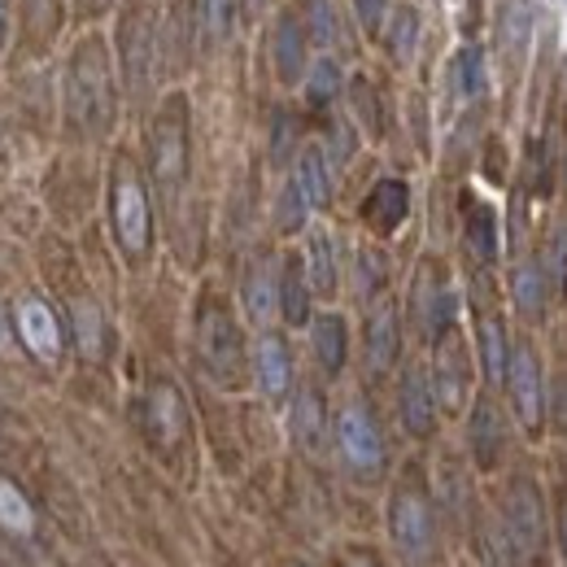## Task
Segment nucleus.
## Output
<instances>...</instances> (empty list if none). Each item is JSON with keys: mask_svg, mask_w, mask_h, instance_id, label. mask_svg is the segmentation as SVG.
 <instances>
[{"mask_svg": "<svg viewBox=\"0 0 567 567\" xmlns=\"http://www.w3.org/2000/svg\"><path fill=\"white\" fill-rule=\"evenodd\" d=\"M564 555H567V511H564Z\"/></svg>", "mask_w": 567, "mask_h": 567, "instance_id": "obj_47", "label": "nucleus"}, {"mask_svg": "<svg viewBox=\"0 0 567 567\" xmlns=\"http://www.w3.org/2000/svg\"><path fill=\"white\" fill-rule=\"evenodd\" d=\"M420 9L411 4V0H398L393 9H389V18H384V31H380V44H384V53L393 58V62H411L415 58V49H420Z\"/></svg>", "mask_w": 567, "mask_h": 567, "instance_id": "obj_25", "label": "nucleus"}, {"mask_svg": "<svg viewBox=\"0 0 567 567\" xmlns=\"http://www.w3.org/2000/svg\"><path fill=\"white\" fill-rule=\"evenodd\" d=\"M502 528H506V546L533 564L546 546V506H542V494L533 481H519L511 485V494L502 502Z\"/></svg>", "mask_w": 567, "mask_h": 567, "instance_id": "obj_6", "label": "nucleus"}, {"mask_svg": "<svg viewBox=\"0 0 567 567\" xmlns=\"http://www.w3.org/2000/svg\"><path fill=\"white\" fill-rule=\"evenodd\" d=\"M402 354V328H398V306L380 301L367 319V362L371 371H389Z\"/></svg>", "mask_w": 567, "mask_h": 567, "instance_id": "obj_18", "label": "nucleus"}, {"mask_svg": "<svg viewBox=\"0 0 567 567\" xmlns=\"http://www.w3.org/2000/svg\"><path fill=\"white\" fill-rule=\"evenodd\" d=\"M292 179L301 184V193L310 197L315 210H323L332 202V157L323 144H306L297 148V162H292Z\"/></svg>", "mask_w": 567, "mask_h": 567, "instance_id": "obj_22", "label": "nucleus"}, {"mask_svg": "<svg viewBox=\"0 0 567 567\" xmlns=\"http://www.w3.org/2000/svg\"><path fill=\"white\" fill-rule=\"evenodd\" d=\"M262 4H267V0H245V13H249V18H254V13H258V9H262Z\"/></svg>", "mask_w": 567, "mask_h": 567, "instance_id": "obj_45", "label": "nucleus"}, {"mask_svg": "<svg viewBox=\"0 0 567 567\" xmlns=\"http://www.w3.org/2000/svg\"><path fill=\"white\" fill-rule=\"evenodd\" d=\"M62 96H66V118L83 136H105L118 114V79L105 35L87 31L66 58L62 74Z\"/></svg>", "mask_w": 567, "mask_h": 567, "instance_id": "obj_1", "label": "nucleus"}, {"mask_svg": "<svg viewBox=\"0 0 567 567\" xmlns=\"http://www.w3.org/2000/svg\"><path fill=\"white\" fill-rule=\"evenodd\" d=\"M13 319H18L22 346L40 358V362H58V358H62V323H58V315H53L44 301L27 297V301L13 310Z\"/></svg>", "mask_w": 567, "mask_h": 567, "instance_id": "obj_14", "label": "nucleus"}, {"mask_svg": "<svg viewBox=\"0 0 567 567\" xmlns=\"http://www.w3.org/2000/svg\"><path fill=\"white\" fill-rule=\"evenodd\" d=\"M0 524H4L9 533H31V528H35L31 502L18 494L9 481H0Z\"/></svg>", "mask_w": 567, "mask_h": 567, "instance_id": "obj_36", "label": "nucleus"}, {"mask_svg": "<svg viewBox=\"0 0 567 567\" xmlns=\"http://www.w3.org/2000/svg\"><path fill=\"white\" fill-rule=\"evenodd\" d=\"M197 358H202V367L210 371L214 384H223V389L245 384L249 350H245L240 323H236L231 310L218 306V301H206V306L197 310Z\"/></svg>", "mask_w": 567, "mask_h": 567, "instance_id": "obj_4", "label": "nucleus"}, {"mask_svg": "<svg viewBox=\"0 0 567 567\" xmlns=\"http://www.w3.org/2000/svg\"><path fill=\"white\" fill-rule=\"evenodd\" d=\"M301 262H306V276H310L315 297H332L337 292V284H341V258H337V236L332 231H323V227L310 231Z\"/></svg>", "mask_w": 567, "mask_h": 567, "instance_id": "obj_21", "label": "nucleus"}, {"mask_svg": "<svg viewBox=\"0 0 567 567\" xmlns=\"http://www.w3.org/2000/svg\"><path fill=\"white\" fill-rule=\"evenodd\" d=\"M74 337H79V350L87 358L101 354V337H105V328H101V310L92 306V301H79L74 306Z\"/></svg>", "mask_w": 567, "mask_h": 567, "instance_id": "obj_38", "label": "nucleus"}, {"mask_svg": "<svg viewBox=\"0 0 567 567\" xmlns=\"http://www.w3.org/2000/svg\"><path fill=\"white\" fill-rule=\"evenodd\" d=\"M476 341H481V362H485V375H489V380H502V375H506V362H511V337H506V323H502L497 315L481 319Z\"/></svg>", "mask_w": 567, "mask_h": 567, "instance_id": "obj_33", "label": "nucleus"}, {"mask_svg": "<svg viewBox=\"0 0 567 567\" xmlns=\"http://www.w3.org/2000/svg\"><path fill=\"white\" fill-rule=\"evenodd\" d=\"M292 436L301 450L319 454L323 450V436H328V406L319 398V389H301L292 398Z\"/></svg>", "mask_w": 567, "mask_h": 567, "instance_id": "obj_28", "label": "nucleus"}, {"mask_svg": "<svg viewBox=\"0 0 567 567\" xmlns=\"http://www.w3.org/2000/svg\"><path fill=\"white\" fill-rule=\"evenodd\" d=\"M467 441H472V454L481 467H494L502 458V445H506V420L494 406V398H476L472 406V424H467Z\"/></svg>", "mask_w": 567, "mask_h": 567, "instance_id": "obj_19", "label": "nucleus"}, {"mask_svg": "<svg viewBox=\"0 0 567 567\" xmlns=\"http://www.w3.org/2000/svg\"><path fill=\"white\" fill-rule=\"evenodd\" d=\"M406 210H411V188H406L402 179H380V184L367 193V202H362L367 227H375L380 236L398 231V227L406 223Z\"/></svg>", "mask_w": 567, "mask_h": 567, "instance_id": "obj_17", "label": "nucleus"}, {"mask_svg": "<svg viewBox=\"0 0 567 567\" xmlns=\"http://www.w3.org/2000/svg\"><path fill=\"white\" fill-rule=\"evenodd\" d=\"M350 101H354V114L362 118V127H367L371 136H380V127H384V114H380V96H375V83L358 74L354 83H350Z\"/></svg>", "mask_w": 567, "mask_h": 567, "instance_id": "obj_37", "label": "nucleus"}, {"mask_svg": "<svg viewBox=\"0 0 567 567\" xmlns=\"http://www.w3.org/2000/svg\"><path fill=\"white\" fill-rule=\"evenodd\" d=\"M415 315H420V328H424L427 341H441L454 332V315H458V297L445 280V271L427 267L420 284H415Z\"/></svg>", "mask_w": 567, "mask_h": 567, "instance_id": "obj_10", "label": "nucleus"}, {"mask_svg": "<svg viewBox=\"0 0 567 567\" xmlns=\"http://www.w3.org/2000/svg\"><path fill=\"white\" fill-rule=\"evenodd\" d=\"M144 415H148V436L157 445H175L184 436V402H179V393L171 384H153L148 389Z\"/></svg>", "mask_w": 567, "mask_h": 567, "instance_id": "obj_26", "label": "nucleus"}, {"mask_svg": "<svg viewBox=\"0 0 567 567\" xmlns=\"http://www.w3.org/2000/svg\"><path fill=\"white\" fill-rule=\"evenodd\" d=\"M310 214H315L310 197H306V193H301V184L288 175V184H284V193H280V206H276V223H280V231H301Z\"/></svg>", "mask_w": 567, "mask_h": 567, "instance_id": "obj_35", "label": "nucleus"}, {"mask_svg": "<svg viewBox=\"0 0 567 567\" xmlns=\"http://www.w3.org/2000/svg\"><path fill=\"white\" fill-rule=\"evenodd\" d=\"M245 13V0H197V31L206 44H223L236 31V18Z\"/></svg>", "mask_w": 567, "mask_h": 567, "instance_id": "obj_32", "label": "nucleus"}, {"mask_svg": "<svg viewBox=\"0 0 567 567\" xmlns=\"http://www.w3.org/2000/svg\"><path fill=\"white\" fill-rule=\"evenodd\" d=\"M162 27L148 0H132L118 18V71L132 96H148L162 74Z\"/></svg>", "mask_w": 567, "mask_h": 567, "instance_id": "obj_3", "label": "nucleus"}, {"mask_svg": "<svg viewBox=\"0 0 567 567\" xmlns=\"http://www.w3.org/2000/svg\"><path fill=\"white\" fill-rule=\"evenodd\" d=\"M58 9H62L58 0H31V4H27V13H31V18H27V27H31V35H35L40 44H49V40L58 35V27H62Z\"/></svg>", "mask_w": 567, "mask_h": 567, "instance_id": "obj_39", "label": "nucleus"}, {"mask_svg": "<svg viewBox=\"0 0 567 567\" xmlns=\"http://www.w3.org/2000/svg\"><path fill=\"white\" fill-rule=\"evenodd\" d=\"M398 411H402V427H406L411 436H432L436 411H441L436 389H432V371H424V367H406L402 389H398Z\"/></svg>", "mask_w": 567, "mask_h": 567, "instance_id": "obj_12", "label": "nucleus"}, {"mask_svg": "<svg viewBox=\"0 0 567 567\" xmlns=\"http://www.w3.org/2000/svg\"><path fill=\"white\" fill-rule=\"evenodd\" d=\"M310 27L301 18V9H280L276 22H271V35H267V49H271V66L280 74L284 87H297L306 71H310Z\"/></svg>", "mask_w": 567, "mask_h": 567, "instance_id": "obj_8", "label": "nucleus"}, {"mask_svg": "<svg viewBox=\"0 0 567 567\" xmlns=\"http://www.w3.org/2000/svg\"><path fill=\"white\" fill-rule=\"evenodd\" d=\"M350 567H375V564H350Z\"/></svg>", "mask_w": 567, "mask_h": 567, "instance_id": "obj_49", "label": "nucleus"}, {"mask_svg": "<svg viewBox=\"0 0 567 567\" xmlns=\"http://www.w3.org/2000/svg\"><path fill=\"white\" fill-rule=\"evenodd\" d=\"M301 87H306V105L328 110V105L341 96V87H346V74H341V66H337V58H332V53L315 58L310 71H306V79H301Z\"/></svg>", "mask_w": 567, "mask_h": 567, "instance_id": "obj_29", "label": "nucleus"}, {"mask_svg": "<svg viewBox=\"0 0 567 567\" xmlns=\"http://www.w3.org/2000/svg\"><path fill=\"white\" fill-rule=\"evenodd\" d=\"M0 350H9V332H4V319H0Z\"/></svg>", "mask_w": 567, "mask_h": 567, "instance_id": "obj_46", "label": "nucleus"}, {"mask_svg": "<svg viewBox=\"0 0 567 567\" xmlns=\"http://www.w3.org/2000/svg\"><path fill=\"white\" fill-rule=\"evenodd\" d=\"M389 524H393V542L411 555V559H424L432 550V506L420 489H402L393 497V511H389Z\"/></svg>", "mask_w": 567, "mask_h": 567, "instance_id": "obj_11", "label": "nucleus"}, {"mask_svg": "<svg viewBox=\"0 0 567 567\" xmlns=\"http://www.w3.org/2000/svg\"><path fill=\"white\" fill-rule=\"evenodd\" d=\"M310 350H315V362H319L328 375H341V367H346V358H350L346 319H341V315H315V319H310Z\"/></svg>", "mask_w": 567, "mask_h": 567, "instance_id": "obj_23", "label": "nucleus"}, {"mask_svg": "<svg viewBox=\"0 0 567 567\" xmlns=\"http://www.w3.org/2000/svg\"><path fill=\"white\" fill-rule=\"evenodd\" d=\"M550 292H555V276L546 267V258H524L511 276V297L524 315H542L550 306Z\"/></svg>", "mask_w": 567, "mask_h": 567, "instance_id": "obj_24", "label": "nucleus"}, {"mask_svg": "<svg viewBox=\"0 0 567 567\" xmlns=\"http://www.w3.org/2000/svg\"><path fill=\"white\" fill-rule=\"evenodd\" d=\"M292 136H297L292 118H288V114H276V141H271V153H276V162H284V157L292 153Z\"/></svg>", "mask_w": 567, "mask_h": 567, "instance_id": "obj_42", "label": "nucleus"}, {"mask_svg": "<svg viewBox=\"0 0 567 567\" xmlns=\"http://www.w3.org/2000/svg\"><path fill=\"white\" fill-rule=\"evenodd\" d=\"M110 214H114V236L123 245L127 258H141L148 249V197H144V184L136 175L132 162H118L114 166V184H110Z\"/></svg>", "mask_w": 567, "mask_h": 567, "instance_id": "obj_5", "label": "nucleus"}, {"mask_svg": "<svg viewBox=\"0 0 567 567\" xmlns=\"http://www.w3.org/2000/svg\"><path fill=\"white\" fill-rule=\"evenodd\" d=\"M454 87L463 101H481L489 87V66H485V49L481 44H463L454 53Z\"/></svg>", "mask_w": 567, "mask_h": 567, "instance_id": "obj_31", "label": "nucleus"}, {"mask_svg": "<svg viewBox=\"0 0 567 567\" xmlns=\"http://www.w3.org/2000/svg\"><path fill=\"white\" fill-rule=\"evenodd\" d=\"M502 380H506V393H511V406H515L519 424L537 432L542 415H546V375H542V358L528 341L511 346V362H506Z\"/></svg>", "mask_w": 567, "mask_h": 567, "instance_id": "obj_7", "label": "nucleus"}, {"mask_svg": "<svg viewBox=\"0 0 567 567\" xmlns=\"http://www.w3.org/2000/svg\"><path fill=\"white\" fill-rule=\"evenodd\" d=\"M301 18H306L315 44L332 49L341 40V18H337V4L332 0H301Z\"/></svg>", "mask_w": 567, "mask_h": 567, "instance_id": "obj_34", "label": "nucleus"}, {"mask_svg": "<svg viewBox=\"0 0 567 567\" xmlns=\"http://www.w3.org/2000/svg\"><path fill=\"white\" fill-rule=\"evenodd\" d=\"M432 389H436V402L445 411H458L467 402V389H472V367L467 354L454 337H441L436 341V362H432Z\"/></svg>", "mask_w": 567, "mask_h": 567, "instance_id": "obj_13", "label": "nucleus"}, {"mask_svg": "<svg viewBox=\"0 0 567 567\" xmlns=\"http://www.w3.org/2000/svg\"><path fill=\"white\" fill-rule=\"evenodd\" d=\"M467 254L489 267L497 258V218L485 202H467Z\"/></svg>", "mask_w": 567, "mask_h": 567, "instance_id": "obj_30", "label": "nucleus"}, {"mask_svg": "<svg viewBox=\"0 0 567 567\" xmlns=\"http://www.w3.org/2000/svg\"><path fill=\"white\" fill-rule=\"evenodd\" d=\"M148 162H153V179L162 188V197H179V188L188 184V166H193V136H188V96L171 92L148 127Z\"/></svg>", "mask_w": 567, "mask_h": 567, "instance_id": "obj_2", "label": "nucleus"}, {"mask_svg": "<svg viewBox=\"0 0 567 567\" xmlns=\"http://www.w3.org/2000/svg\"><path fill=\"white\" fill-rule=\"evenodd\" d=\"M114 4H118V0H74V13H79V18H105Z\"/></svg>", "mask_w": 567, "mask_h": 567, "instance_id": "obj_43", "label": "nucleus"}, {"mask_svg": "<svg viewBox=\"0 0 567 567\" xmlns=\"http://www.w3.org/2000/svg\"><path fill=\"white\" fill-rule=\"evenodd\" d=\"M9 40V0H0V49Z\"/></svg>", "mask_w": 567, "mask_h": 567, "instance_id": "obj_44", "label": "nucleus"}, {"mask_svg": "<svg viewBox=\"0 0 567 567\" xmlns=\"http://www.w3.org/2000/svg\"><path fill=\"white\" fill-rule=\"evenodd\" d=\"M254 380L267 398H284L292 389V354L284 346V337L276 332H262L258 346H254Z\"/></svg>", "mask_w": 567, "mask_h": 567, "instance_id": "obj_15", "label": "nucleus"}, {"mask_svg": "<svg viewBox=\"0 0 567 567\" xmlns=\"http://www.w3.org/2000/svg\"><path fill=\"white\" fill-rule=\"evenodd\" d=\"M240 297H245V310L254 323H267L280 315V276L271 262H254L245 271V284H240Z\"/></svg>", "mask_w": 567, "mask_h": 567, "instance_id": "obj_27", "label": "nucleus"}, {"mask_svg": "<svg viewBox=\"0 0 567 567\" xmlns=\"http://www.w3.org/2000/svg\"><path fill=\"white\" fill-rule=\"evenodd\" d=\"M389 9H393V0H354V22L367 31V35H380Z\"/></svg>", "mask_w": 567, "mask_h": 567, "instance_id": "obj_41", "label": "nucleus"}, {"mask_svg": "<svg viewBox=\"0 0 567 567\" xmlns=\"http://www.w3.org/2000/svg\"><path fill=\"white\" fill-rule=\"evenodd\" d=\"M384 288V258L375 249H358V292L375 297Z\"/></svg>", "mask_w": 567, "mask_h": 567, "instance_id": "obj_40", "label": "nucleus"}, {"mask_svg": "<svg viewBox=\"0 0 567 567\" xmlns=\"http://www.w3.org/2000/svg\"><path fill=\"white\" fill-rule=\"evenodd\" d=\"M564 184H567V144H564Z\"/></svg>", "mask_w": 567, "mask_h": 567, "instance_id": "obj_48", "label": "nucleus"}, {"mask_svg": "<svg viewBox=\"0 0 567 567\" xmlns=\"http://www.w3.org/2000/svg\"><path fill=\"white\" fill-rule=\"evenodd\" d=\"M533 44V4L528 0H502L497 9V49L506 66H524Z\"/></svg>", "mask_w": 567, "mask_h": 567, "instance_id": "obj_16", "label": "nucleus"}, {"mask_svg": "<svg viewBox=\"0 0 567 567\" xmlns=\"http://www.w3.org/2000/svg\"><path fill=\"white\" fill-rule=\"evenodd\" d=\"M337 445H341V458L354 467L358 476H375L384 467V436L380 424L371 420L367 406H346L337 415Z\"/></svg>", "mask_w": 567, "mask_h": 567, "instance_id": "obj_9", "label": "nucleus"}, {"mask_svg": "<svg viewBox=\"0 0 567 567\" xmlns=\"http://www.w3.org/2000/svg\"><path fill=\"white\" fill-rule=\"evenodd\" d=\"M315 301V288H310V276H306V262L301 258H284L280 267V319L288 328H306L315 319L310 310Z\"/></svg>", "mask_w": 567, "mask_h": 567, "instance_id": "obj_20", "label": "nucleus"}]
</instances>
